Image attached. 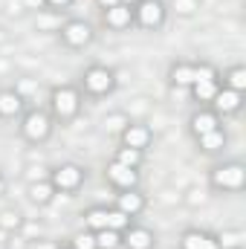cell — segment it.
I'll use <instances>...</instances> for the list:
<instances>
[{"mask_svg":"<svg viewBox=\"0 0 246 249\" xmlns=\"http://www.w3.org/2000/svg\"><path fill=\"white\" fill-rule=\"evenodd\" d=\"M84 107V96L78 90V84H58L50 90V116L55 124H70L81 116Z\"/></svg>","mask_w":246,"mask_h":249,"instance_id":"obj_1","label":"cell"},{"mask_svg":"<svg viewBox=\"0 0 246 249\" xmlns=\"http://www.w3.org/2000/svg\"><path fill=\"white\" fill-rule=\"evenodd\" d=\"M116 84H119V78H116L113 67H107V64H87L81 70L78 90H81V96H90V99H107L116 90Z\"/></svg>","mask_w":246,"mask_h":249,"instance_id":"obj_2","label":"cell"},{"mask_svg":"<svg viewBox=\"0 0 246 249\" xmlns=\"http://www.w3.org/2000/svg\"><path fill=\"white\" fill-rule=\"evenodd\" d=\"M55 130V119L50 116V110H41V107H32V110H23L20 119H18V133L23 142L29 145H44L50 142Z\"/></svg>","mask_w":246,"mask_h":249,"instance_id":"obj_3","label":"cell"},{"mask_svg":"<svg viewBox=\"0 0 246 249\" xmlns=\"http://www.w3.org/2000/svg\"><path fill=\"white\" fill-rule=\"evenodd\" d=\"M209 186H211V191H220V194H238V191H244L246 188V165L241 160H226V162L211 165Z\"/></svg>","mask_w":246,"mask_h":249,"instance_id":"obj_4","label":"cell"},{"mask_svg":"<svg viewBox=\"0 0 246 249\" xmlns=\"http://www.w3.org/2000/svg\"><path fill=\"white\" fill-rule=\"evenodd\" d=\"M58 38H61V44L67 50H87L96 41V29L84 18H67L58 26Z\"/></svg>","mask_w":246,"mask_h":249,"instance_id":"obj_5","label":"cell"},{"mask_svg":"<svg viewBox=\"0 0 246 249\" xmlns=\"http://www.w3.org/2000/svg\"><path fill=\"white\" fill-rule=\"evenodd\" d=\"M165 20H168V3L165 0H139L133 6V26H139L145 32L162 29Z\"/></svg>","mask_w":246,"mask_h":249,"instance_id":"obj_6","label":"cell"},{"mask_svg":"<svg viewBox=\"0 0 246 249\" xmlns=\"http://www.w3.org/2000/svg\"><path fill=\"white\" fill-rule=\"evenodd\" d=\"M50 183L55 186L58 194H75L87 183V168L78 162H61V165L50 168Z\"/></svg>","mask_w":246,"mask_h":249,"instance_id":"obj_7","label":"cell"},{"mask_svg":"<svg viewBox=\"0 0 246 249\" xmlns=\"http://www.w3.org/2000/svg\"><path fill=\"white\" fill-rule=\"evenodd\" d=\"M105 183L113 191H127V188H139V168H127L116 160H107L105 165Z\"/></svg>","mask_w":246,"mask_h":249,"instance_id":"obj_8","label":"cell"},{"mask_svg":"<svg viewBox=\"0 0 246 249\" xmlns=\"http://www.w3.org/2000/svg\"><path fill=\"white\" fill-rule=\"evenodd\" d=\"M119 145L124 148H136V151H148L154 145V127L145 122H127L119 133Z\"/></svg>","mask_w":246,"mask_h":249,"instance_id":"obj_9","label":"cell"},{"mask_svg":"<svg viewBox=\"0 0 246 249\" xmlns=\"http://www.w3.org/2000/svg\"><path fill=\"white\" fill-rule=\"evenodd\" d=\"M113 206L124 212L127 217H139L145 209H148V197L142 194V188H127V191H116V200H113Z\"/></svg>","mask_w":246,"mask_h":249,"instance_id":"obj_10","label":"cell"},{"mask_svg":"<svg viewBox=\"0 0 246 249\" xmlns=\"http://www.w3.org/2000/svg\"><path fill=\"white\" fill-rule=\"evenodd\" d=\"M122 249H157V235L148 226L130 223L122 232Z\"/></svg>","mask_w":246,"mask_h":249,"instance_id":"obj_11","label":"cell"},{"mask_svg":"<svg viewBox=\"0 0 246 249\" xmlns=\"http://www.w3.org/2000/svg\"><path fill=\"white\" fill-rule=\"evenodd\" d=\"M209 107H211L220 119H223V116H235V113H241V107H244V93L229 90V87H220L217 96H214V102H211Z\"/></svg>","mask_w":246,"mask_h":249,"instance_id":"obj_12","label":"cell"},{"mask_svg":"<svg viewBox=\"0 0 246 249\" xmlns=\"http://www.w3.org/2000/svg\"><path fill=\"white\" fill-rule=\"evenodd\" d=\"M214 127H223V119L211 110V107H197L191 116H188V133L197 139V136H203V133H209V130H214Z\"/></svg>","mask_w":246,"mask_h":249,"instance_id":"obj_13","label":"cell"},{"mask_svg":"<svg viewBox=\"0 0 246 249\" xmlns=\"http://www.w3.org/2000/svg\"><path fill=\"white\" fill-rule=\"evenodd\" d=\"M23 107H26V99H23L20 90H15V87H0V119H3V122L20 119Z\"/></svg>","mask_w":246,"mask_h":249,"instance_id":"obj_14","label":"cell"},{"mask_svg":"<svg viewBox=\"0 0 246 249\" xmlns=\"http://www.w3.org/2000/svg\"><path fill=\"white\" fill-rule=\"evenodd\" d=\"M102 23L110 29V32H127L133 26V9L130 6H113V9H105L102 12Z\"/></svg>","mask_w":246,"mask_h":249,"instance_id":"obj_15","label":"cell"},{"mask_svg":"<svg viewBox=\"0 0 246 249\" xmlns=\"http://www.w3.org/2000/svg\"><path fill=\"white\" fill-rule=\"evenodd\" d=\"M194 142H197V151H200V154L214 157V154H223V148L229 145V133H226V127H214V130L197 136Z\"/></svg>","mask_w":246,"mask_h":249,"instance_id":"obj_16","label":"cell"},{"mask_svg":"<svg viewBox=\"0 0 246 249\" xmlns=\"http://www.w3.org/2000/svg\"><path fill=\"white\" fill-rule=\"evenodd\" d=\"M180 249H220L217 247V238L206 229H185L177 241Z\"/></svg>","mask_w":246,"mask_h":249,"instance_id":"obj_17","label":"cell"},{"mask_svg":"<svg viewBox=\"0 0 246 249\" xmlns=\"http://www.w3.org/2000/svg\"><path fill=\"white\" fill-rule=\"evenodd\" d=\"M26 197H29V203H35V206H50V203H55L58 191L50 183V177H44V180H32V183L26 186Z\"/></svg>","mask_w":246,"mask_h":249,"instance_id":"obj_18","label":"cell"},{"mask_svg":"<svg viewBox=\"0 0 246 249\" xmlns=\"http://www.w3.org/2000/svg\"><path fill=\"white\" fill-rule=\"evenodd\" d=\"M168 84L188 90L194 84V61H174L168 67Z\"/></svg>","mask_w":246,"mask_h":249,"instance_id":"obj_19","label":"cell"},{"mask_svg":"<svg viewBox=\"0 0 246 249\" xmlns=\"http://www.w3.org/2000/svg\"><path fill=\"white\" fill-rule=\"evenodd\" d=\"M217 90H220V81H194V84L188 87L191 99H194V102H197L200 107H209V105L214 102Z\"/></svg>","mask_w":246,"mask_h":249,"instance_id":"obj_20","label":"cell"},{"mask_svg":"<svg viewBox=\"0 0 246 249\" xmlns=\"http://www.w3.org/2000/svg\"><path fill=\"white\" fill-rule=\"evenodd\" d=\"M220 87H229V90L246 93V67L244 64H232V67H226L223 75H220Z\"/></svg>","mask_w":246,"mask_h":249,"instance_id":"obj_21","label":"cell"},{"mask_svg":"<svg viewBox=\"0 0 246 249\" xmlns=\"http://www.w3.org/2000/svg\"><path fill=\"white\" fill-rule=\"evenodd\" d=\"M81 220H84V229L90 232H99L107 226V206H90L81 212Z\"/></svg>","mask_w":246,"mask_h":249,"instance_id":"obj_22","label":"cell"},{"mask_svg":"<svg viewBox=\"0 0 246 249\" xmlns=\"http://www.w3.org/2000/svg\"><path fill=\"white\" fill-rule=\"evenodd\" d=\"M113 160L122 162V165H127V168H142V162H145V151H136V148H124V145H119V148L113 151Z\"/></svg>","mask_w":246,"mask_h":249,"instance_id":"obj_23","label":"cell"},{"mask_svg":"<svg viewBox=\"0 0 246 249\" xmlns=\"http://www.w3.org/2000/svg\"><path fill=\"white\" fill-rule=\"evenodd\" d=\"M214 238H217V247L220 249H244V244H246L244 229H223Z\"/></svg>","mask_w":246,"mask_h":249,"instance_id":"obj_24","label":"cell"},{"mask_svg":"<svg viewBox=\"0 0 246 249\" xmlns=\"http://www.w3.org/2000/svg\"><path fill=\"white\" fill-rule=\"evenodd\" d=\"M61 12H53V9H44V12H38L35 15V26L38 29H44V32H58V26H61Z\"/></svg>","mask_w":246,"mask_h":249,"instance_id":"obj_25","label":"cell"},{"mask_svg":"<svg viewBox=\"0 0 246 249\" xmlns=\"http://www.w3.org/2000/svg\"><path fill=\"white\" fill-rule=\"evenodd\" d=\"M96 249H122V232L116 229H99L96 232Z\"/></svg>","mask_w":246,"mask_h":249,"instance_id":"obj_26","label":"cell"},{"mask_svg":"<svg viewBox=\"0 0 246 249\" xmlns=\"http://www.w3.org/2000/svg\"><path fill=\"white\" fill-rule=\"evenodd\" d=\"M130 223H136L133 217H127L124 212H119L116 206H107V229H116V232H124Z\"/></svg>","mask_w":246,"mask_h":249,"instance_id":"obj_27","label":"cell"},{"mask_svg":"<svg viewBox=\"0 0 246 249\" xmlns=\"http://www.w3.org/2000/svg\"><path fill=\"white\" fill-rule=\"evenodd\" d=\"M194 81H220V70L209 61L194 64Z\"/></svg>","mask_w":246,"mask_h":249,"instance_id":"obj_28","label":"cell"},{"mask_svg":"<svg viewBox=\"0 0 246 249\" xmlns=\"http://www.w3.org/2000/svg\"><path fill=\"white\" fill-rule=\"evenodd\" d=\"M70 249H96V232H90V229L75 232L70 241Z\"/></svg>","mask_w":246,"mask_h":249,"instance_id":"obj_29","label":"cell"},{"mask_svg":"<svg viewBox=\"0 0 246 249\" xmlns=\"http://www.w3.org/2000/svg\"><path fill=\"white\" fill-rule=\"evenodd\" d=\"M18 226H20V214H18V212H12V209L0 212V229H6V232H15Z\"/></svg>","mask_w":246,"mask_h":249,"instance_id":"obj_30","label":"cell"},{"mask_svg":"<svg viewBox=\"0 0 246 249\" xmlns=\"http://www.w3.org/2000/svg\"><path fill=\"white\" fill-rule=\"evenodd\" d=\"M20 6H23L26 12H35V15H38V12L47 9V0H20Z\"/></svg>","mask_w":246,"mask_h":249,"instance_id":"obj_31","label":"cell"},{"mask_svg":"<svg viewBox=\"0 0 246 249\" xmlns=\"http://www.w3.org/2000/svg\"><path fill=\"white\" fill-rule=\"evenodd\" d=\"M197 6H200L197 0H180V3H177V12L188 18V15H194V9H197Z\"/></svg>","mask_w":246,"mask_h":249,"instance_id":"obj_32","label":"cell"},{"mask_svg":"<svg viewBox=\"0 0 246 249\" xmlns=\"http://www.w3.org/2000/svg\"><path fill=\"white\" fill-rule=\"evenodd\" d=\"M72 3H75V0H47V9H53V12H67Z\"/></svg>","mask_w":246,"mask_h":249,"instance_id":"obj_33","label":"cell"},{"mask_svg":"<svg viewBox=\"0 0 246 249\" xmlns=\"http://www.w3.org/2000/svg\"><path fill=\"white\" fill-rule=\"evenodd\" d=\"M96 6L105 12V9H113V6H119V0H96Z\"/></svg>","mask_w":246,"mask_h":249,"instance_id":"obj_34","label":"cell"},{"mask_svg":"<svg viewBox=\"0 0 246 249\" xmlns=\"http://www.w3.org/2000/svg\"><path fill=\"white\" fill-rule=\"evenodd\" d=\"M119 3H122V6H130V9H133V6H136L139 0H119Z\"/></svg>","mask_w":246,"mask_h":249,"instance_id":"obj_35","label":"cell"},{"mask_svg":"<svg viewBox=\"0 0 246 249\" xmlns=\"http://www.w3.org/2000/svg\"><path fill=\"white\" fill-rule=\"evenodd\" d=\"M6 191V177H3V171H0V194Z\"/></svg>","mask_w":246,"mask_h":249,"instance_id":"obj_36","label":"cell"},{"mask_svg":"<svg viewBox=\"0 0 246 249\" xmlns=\"http://www.w3.org/2000/svg\"><path fill=\"white\" fill-rule=\"evenodd\" d=\"M53 249H70V247H53Z\"/></svg>","mask_w":246,"mask_h":249,"instance_id":"obj_37","label":"cell"}]
</instances>
